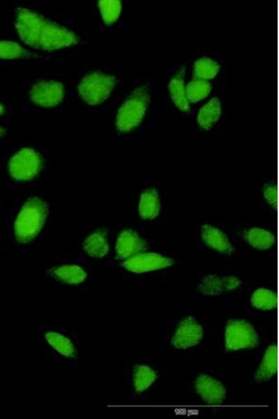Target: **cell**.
<instances>
[{
  "label": "cell",
  "mask_w": 279,
  "mask_h": 419,
  "mask_svg": "<svg viewBox=\"0 0 279 419\" xmlns=\"http://www.w3.org/2000/svg\"><path fill=\"white\" fill-rule=\"evenodd\" d=\"M5 130L0 127V138L4 134Z\"/></svg>",
  "instance_id": "f546056e"
},
{
  "label": "cell",
  "mask_w": 279,
  "mask_h": 419,
  "mask_svg": "<svg viewBox=\"0 0 279 419\" xmlns=\"http://www.w3.org/2000/svg\"><path fill=\"white\" fill-rule=\"evenodd\" d=\"M167 211V192L157 183L144 186L140 191L137 205L139 219L144 222L156 223Z\"/></svg>",
  "instance_id": "5bb4252c"
},
{
  "label": "cell",
  "mask_w": 279,
  "mask_h": 419,
  "mask_svg": "<svg viewBox=\"0 0 279 419\" xmlns=\"http://www.w3.org/2000/svg\"><path fill=\"white\" fill-rule=\"evenodd\" d=\"M220 89L221 83L220 82H212L186 75V95L193 108L220 91Z\"/></svg>",
  "instance_id": "7402d4cb"
},
{
  "label": "cell",
  "mask_w": 279,
  "mask_h": 419,
  "mask_svg": "<svg viewBox=\"0 0 279 419\" xmlns=\"http://www.w3.org/2000/svg\"><path fill=\"white\" fill-rule=\"evenodd\" d=\"M47 274L55 281L67 285L80 284L87 277L86 270L75 264H63L52 267L47 271Z\"/></svg>",
  "instance_id": "cb8c5ba5"
},
{
  "label": "cell",
  "mask_w": 279,
  "mask_h": 419,
  "mask_svg": "<svg viewBox=\"0 0 279 419\" xmlns=\"http://www.w3.org/2000/svg\"><path fill=\"white\" fill-rule=\"evenodd\" d=\"M219 338L223 352L234 357L257 353L266 339L264 327L243 314L227 316L220 327Z\"/></svg>",
  "instance_id": "3957f363"
},
{
  "label": "cell",
  "mask_w": 279,
  "mask_h": 419,
  "mask_svg": "<svg viewBox=\"0 0 279 419\" xmlns=\"http://www.w3.org/2000/svg\"><path fill=\"white\" fill-rule=\"evenodd\" d=\"M34 53L23 48L20 44L12 41H0V59L33 57Z\"/></svg>",
  "instance_id": "4316f807"
},
{
  "label": "cell",
  "mask_w": 279,
  "mask_h": 419,
  "mask_svg": "<svg viewBox=\"0 0 279 419\" xmlns=\"http://www.w3.org/2000/svg\"><path fill=\"white\" fill-rule=\"evenodd\" d=\"M257 203L264 212L273 216L276 213L278 207V187L274 178L264 179L257 190Z\"/></svg>",
  "instance_id": "d4e9b609"
},
{
  "label": "cell",
  "mask_w": 279,
  "mask_h": 419,
  "mask_svg": "<svg viewBox=\"0 0 279 419\" xmlns=\"http://www.w3.org/2000/svg\"><path fill=\"white\" fill-rule=\"evenodd\" d=\"M186 64L179 61L168 64L165 82L167 105L173 115L179 119L190 117L193 110L186 95Z\"/></svg>",
  "instance_id": "8fae6325"
},
{
  "label": "cell",
  "mask_w": 279,
  "mask_h": 419,
  "mask_svg": "<svg viewBox=\"0 0 279 419\" xmlns=\"http://www.w3.org/2000/svg\"><path fill=\"white\" fill-rule=\"evenodd\" d=\"M43 166L41 155L32 148L24 147L10 159L8 172L16 181H29L39 175Z\"/></svg>",
  "instance_id": "e0dca14e"
},
{
  "label": "cell",
  "mask_w": 279,
  "mask_h": 419,
  "mask_svg": "<svg viewBox=\"0 0 279 419\" xmlns=\"http://www.w3.org/2000/svg\"><path fill=\"white\" fill-rule=\"evenodd\" d=\"M179 259L172 253L159 249H146L121 261L119 265L136 275L157 276L176 267Z\"/></svg>",
  "instance_id": "30bf717a"
},
{
  "label": "cell",
  "mask_w": 279,
  "mask_h": 419,
  "mask_svg": "<svg viewBox=\"0 0 279 419\" xmlns=\"http://www.w3.org/2000/svg\"><path fill=\"white\" fill-rule=\"evenodd\" d=\"M43 337L45 342L59 355L69 359L76 358V345L64 332L56 330H47L44 332Z\"/></svg>",
  "instance_id": "603a6c76"
},
{
  "label": "cell",
  "mask_w": 279,
  "mask_h": 419,
  "mask_svg": "<svg viewBox=\"0 0 279 419\" xmlns=\"http://www.w3.org/2000/svg\"><path fill=\"white\" fill-rule=\"evenodd\" d=\"M187 76L212 82L221 83L225 64L218 56L202 53L189 59L186 64Z\"/></svg>",
  "instance_id": "ac0fdd59"
},
{
  "label": "cell",
  "mask_w": 279,
  "mask_h": 419,
  "mask_svg": "<svg viewBox=\"0 0 279 419\" xmlns=\"http://www.w3.org/2000/svg\"><path fill=\"white\" fill-rule=\"evenodd\" d=\"M197 246L207 253L221 257L234 256L238 249L228 225L206 221L196 228Z\"/></svg>",
  "instance_id": "9c48e42d"
},
{
  "label": "cell",
  "mask_w": 279,
  "mask_h": 419,
  "mask_svg": "<svg viewBox=\"0 0 279 419\" xmlns=\"http://www.w3.org/2000/svg\"><path fill=\"white\" fill-rule=\"evenodd\" d=\"M213 333L212 321L206 314L181 312L167 323L166 342L169 350L175 354H194L209 346Z\"/></svg>",
  "instance_id": "7a4b0ae2"
},
{
  "label": "cell",
  "mask_w": 279,
  "mask_h": 419,
  "mask_svg": "<svg viewBox=\"0 0 279 419\" xmlns=\"http://www.w3.org/2000/svg\"><path fill=\"white\" fill-rule=\"evenodd\" d=\"M48 214V207L39 198L28 199L22 205L14 223L17 242L24 244L35 238L41 230Z\"/></svg>",
  "instance_id": "7c38bea8"
},
{
  "label": "cell",
  "mask_w": 279,
  "mask_h": 419,
  "mask_svg": "<svg viewBox=\"0 0 279 419\" xmlns=\"http://www.w3.org/2000/svg\"><path fill=\"white\" fill-rule=\"evenodd\" d=\"M149 248L147 239L133 228L122 230L115 244V258L123 261Z\"/></svg>",
  "instance_id": "44dd1931"
},
{
  "label": "cell",
  "mask_w": 279,
  "mask_h": 419,
  "mask_svg": "<svg viewBox=\"0 0 279 419\" xmlns=\"http://www.w3.org/2000/svg\"><path fill=\"white\" fill-rule=\"evenodd\" d=\"M154 89L146 81L133 87L126 95L116 115V129L122 133L134 131L151 115Z\"/></svg>",
  "instance_id": "277c9868"
},
{
  "label": "cell",
  "mask_w": 279,
  "mask_h": 419,
  "mask_svg": "<svg viewBox=\"0 0 279 419\" xmlns=\"http://www.w3.org/2000/svg\"><path fill=\"white\" fill-rule=\"evenodd\" d=\"M167 359L149 357L136 360L126 367L125 378L131 395L144 399L166 378Z\"/></svg>",
  "instance_id": "5b68a950"
},
{
  "label": "cell",
  "mask_w": 279,
  "mask_h": 419,
  "mask_svg": "<svg viewBox=\"0 0 279 419\" xmlns=\"http://www.w3.org/2000/svg\"><path fill=\"white\" fill-rule=\"evenodd\" d=\"M82 248L85 253L91 258H103L110 250L107 233L102 230H97L91 233L84 241Z\"/></svg>",
  "instance_id": "484cf974"
},
{
  "label": "cell",
  "mask_w": 279,
  "mask_h": 419,
  "mask_svg": "<svg viewBox=\"0 0 279 419\" xmlns=\"http://www.w3.org/2000/svg\"><path fill=\"white\" fill-rule=\"evenodd\" d=\"M101 16L107 24L115 23L121 15L122 3L118 0H103L98 1Z\"/></svg>",
  "instance_id": "83f0119b"
},
{
  "label": "cell",
  "mask_w": 279,
  "mask_h": 419,
  "mask_svg": "<svg viewBox=\"0 0 279 419\" xmlns=\"http://www.w3.org/2000/svg\"><path fill=\"white\" fill-rule=\"evenodd\" d=\"M257 353L256 361L248 378L253 385H267L277 376V344L274 341L266 339Z\"/></svg>",
  "instance_id": "2e32d148"
},
{
  "label": "cell",
  "mask_w": 279,
  "mask_h": 419,
  "mask_svg": "<svg viewBox=\"0 0 279 419\" xmlns=\"http://www.w3.org/2000/svg\"><path fill=\"white\" fill-rule=\"evenodd\" d=\"M225 117V100L220 91L193 108L192 129L199 133H213L223 125Z\"/></svg>",
  "instance_id": "4fadbf2b"
},
{
  "label": "cell",
  "mask_w": 279,
  "mask_h": 419,
  "mask_svg": "<svg viewBox=\"0 0 279 419\" xmlns=\"http://www.w3.org/2000/svg\"><path fill=\"white\" fill-rule=\"evenodd\" d=\"M245 299L248 308L252 311H271L277 307L276 287L271 283L253 285L248 287Z\"/></svg>",
  "instance_id": "d6986e66"
},
{
  "label": "cell",
  "mask_w": 279,
  "mask_h": 419,
  "mask_svg": "<svg viewBox=\"0 0 279 419\" xmlns=\"http://www.w3.org/2000/svg\"><path fill=\"white\" fill-rule=\"evenodd\" d=\"M14 21L22 42L37 50L53 51L79 41L73 31L26 8L16 9Z\"/></svg>",
  "instance_id": "6da1fadb"
},
{
  "label": "cell",
  "mask_w": 279,
  "mask_h": 419,
  "mask_svg": "<svg viewBox=\"0 0 279 419\" xmlns=\"http://www.w3.org/2000/svg\"><path fill=\"white\" fill-rule=\"evenodd\" d=\"M64 86L54 80H41L33 84L29 91L31 101L44 108L59 105L63 99Z\"/></svg>",
  "instance_id": "ffe728a7"
},
{
  "label": "cell",
  "mask_w": 279,
  "mask_h": 419,
  "mask_svg": "<svg viewBox=\"0 0 279 419\" xmlns=\"http://www.w3.org/2000/svg\"><path fill=\"white\" fill-rule=\"evenodd\" d=\"M248 285V280L239 271L216 269L197 274L193 281V289L197 295L216 298L238 295Z\"/></svg>",
  "instance_id": "52a82bcc"
},
{
  "label": "cell",
  "mask_w": 279,
  "mask_h": 419,
  "mask_svg": "<svg viewBox=\"0 0 279 419\" xmlns=\"http://www.w3.org/2000/svg\"><path fill=\"white\" fill-rule=\"evenodd\" d=\"M117 82L118 79L114 75L100 71L93 72L81 80L79 94L90 105L100 104L109 98Z\"/></svg>",
  "instance_id": "9a60e30c"
},
{
  "label": "cell",
  "mask_w": 279,
  "mask_h": 419,
  "mask_svg": "<svg viewBox=\"0 0 279 419\" xmlns=\"http://www.w3.org/2000/svg\"><path fill=\"white\" fill-rule=\"evenodd\" d=\"M232 237L237 244L246 250L270 253L277 248V233L270 225L243 223L229 226Z\"/></svg>",
  "instance_id": "ba28073f"
},
{
  "label": "cell",
  "mask_w": 279,
  "mask_h": 419,
  "mask_svg": "<svg viewBox=\"0 0 279 419\" xmlns=\"http://www.w3.org/2000/svg\"><path fill=\"white\" fill-rule=\"evenodd\" d=\"M190 399L207 406H220L229 403L232 390L226 379L217 372L191 369L187 380Z\"/></svg>",
  "instance_id": "8992f818"
},
{
  "label": "cell",
  "mask_w": 279,
  "mask_h": 419,
  "mask_svg": "<svg viewBox=\"0 0 279 419\" xmlns=\"http://www.w3.org/2000/svg\"><path fill=\"white\" fill-rule=\"evenodd\" d=\"M5 108L3 105L0 103V115L4 112Z\"/></svg>",
  "instance_id": "f1b7e54d"
}]
</instances>
